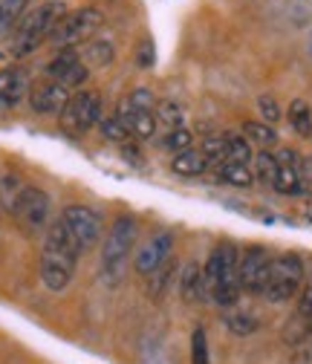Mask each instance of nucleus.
<instances>
[{
    "label": "nucleus",
    "mask_w": 312,
    "mask_h": 364,
    "mask_svg": "<svg viewBox=\"0 0 312 364\" xmlns=\"http://www.w3.org/2000/svg\"><path fill=\"white\" fill-rule=\"evenodd\" d=\"M64 15H67V6L61 4V0H47V4L29 9V12L21 18V23L15 26V35H12V55H15V58H23V55L35 53L41 43H47Z\"/></svg>",
    "instance_id": "nucleus-3"
},
{
    "label": "nucleus",
    "mask_w": 312,
    "mask_h": 364,
    "mask_svg": "<svg viewBox=\"0 0 312 364\" xmlns=\"http://www.w3.org/2000/svg\"><path fill=\"white\" fill-rule=\"evenodd\" d=\"M29 93V75L21 67L0 70V110L15 107Z\"/></svg>",
    "instance_id": "nucleus-15"
},
{
    "label": "nucleus",
    "mask_w": 312,
    "mask_h": 364,
    "mask_svg": "<svg viewBox=\"0 0 312 364\" xmlns=\"http://www.w3.org/2000/svg\"><path fill=\"white\" fill-rule=\"evenodd\" d=\"M162 145L171 151V154H183L188 148H194V133L188 127H176V130H168Z\"/></svg>",
    "instance_id": "nucleus-30"
},
{
    "label": "nucleus",
    "mask_w": 312,
    "mask_h": 364,
    "mask_svg": "<svg viewBox=\"0 0 312 364\" xmlns=\"http://www.w3.org/2000/svg\"><path fill=\"white\" fill-rule=\"evenodd\" d=\"M254 179H260V182H266V186H272L275 182V176H278V159H275V154H269V151H260V154H254Z\"/></svg>",
    "instance_id": "nucleus-29"
},
{
    "label": "nucleus",
    "mask_w": 312,
    "mask_h": 364,
    "mask_svg": "<svg viewBox=\"0 0 312 364\" xmlns=\"http://www.w3.org/2000/svg\"><path fill=\"white\" fill-rule=\"evenodd\" d=\"M191 364H208V341H205V330H194L191 336Z\"/></svg>",
    "instance_id": "nucleus-33"
},
{
    "label": "nucleus",
    "mask_w": 312,
    "mask_h": 364,
    "mask_svg": "<svg viewBox=\"0 0 312 364\" xmlns=\"http://www.w3.org/2000/svg\"><path fill=\"white\" fill-rule=\"evenodd\" d=\"M309 333H312V321H309Z\"/></svg>",
    "instance_id": "nucleus-38"
},
{
    "label": "nucleus",
    "mask_w": 312,
    "mask_h": 364,
    "mask_svg": "<svg viewBox=\"0 0 312 364\" xmlns=\"http://www.w3.org/2000/svg\"><path fill=\"white\" fill-rule=\"evenodd\" d=\"M257 110H260V119H263L266 124L281 122V105H278L272 96H260V99H257Z\"/></svg>",
    "instance_id": "nucleus-34"
},
{
    "label": "nucleus",
    "mask_w": 312,
    "mask_h": 364,
    "mask_svg": "<svg viewBox=\"0 0 312 364\" xmlns=\"http://www.w3.org/2000/svg\"><path fill=\"white\" fill-rule=\"evenodd\" d=\"M139 64L142 67H151L154 64V50H151V41L142 43V50H139Z\"/></svg>",
    "instance_id": "nucleus-36"
},
{
    "label": "nucleus",
    "mask_w": 312,
    "mask_h": 364,
    "mask_svg": "<svg viewBox=\"0 0 312 364\" xmlns=\"http://www.w3.org/2000/svg\"><path fill=\"white\" fill-rule=\"evenodd\" d=\"M102 23H104V15L96 6L72 9L55 26L50 43H55L58 50H78V47H84V43H90L96 38V32L102 29Z\"/></svg>",
    "instance_id": "nucleus-6"
},
{
    "label": "nucleus",
    "mask_w": 312,
    "mask_h": 364,
    "mask_svg": "<svg viewBox=\"0 0 312 364\" xmlns=\"http://www.w3.org/2000/svg\"><path fill=\"white\" fill-rule=\"evenodd\" d=\"M226 327H229L235 336H252V333H257V327H260V318H257L254 312H249V309H232V312L226 315Z\"/></svg>",
    "instance_id": "nucleus-25"
},
{
    "label": "nucleus",
    "mask_w": 312,
    "mask_h": 364,
    "mask_svg": "<svg viewBox=\"0 0 312 364\" xmlns=\"http://www.w3.org/2000/svg\"><path fill=\"white\" fill-rule=\"evenodd\" d=\"M29 0H0V38L9 35L26 15Z\"/></svg>",
    "instance_id": "nucleus-23"
},
{
    "label": "nucleus",
    "mask_w": 312,
    "mask_h": 364,
    "mask_svg": "<svg viewBox=\"0 0 312 364\" xmlns=\"http://www.w3.org/2000/svg\"><path fill=\"white\" fill-rule=\"evenodd\" d=\"M243 136H246L252 145H257L260 151H269V148L278 145V133H275V127H272V124H266V122H246V124H243Z\"/></svg>",
    "instance_id": "nucleus-20"
},
{
    "label": "nucleus",
    "mask_w": 312,
    "mask_h": 364,
    "mask_svg": "<svg viewBox=\"0 0 312 364\" xmlns=\"http://www.w3.org/2000/svg\"><path fill=\"white\" fill-rule=\"evenodd\" d=\"M133 243H136V220L130 214H119L102 246V275L110 287H116L124 278L130 255H133Z\"/></svg>",
    "instance_id": "nucleus-4"
},
{
    "label": "nucleus",
    "mask_w": 312,
    "mask_h": 364,
    "mask_svg": "<svg viewBox=\"0 0 312 364\" xmlns=\"http://www.w3.org/2000/svg\"><path fill=\"white\" fill-rule=\"evenodd\" d=\"M99 130H102V136H104L107 142H116V145H124V142L130 139V130H127V124H124V122H122L116 113L102 116Z\"/></svg>",
    "instance_id": "nucleus-28"
},
{
    "label": "nucleus",
    "mask_w": 312,
    "mask_h": 364,
    "mask_svg": "<svg viewBox=\"0 0 312 364\" xmlns=\"http://www.w3.org/2000/svg\"><path fill=\"white\" fill-rule=\"evenodd\" d=\"M214 171H217V179H220V182H226V186H235V188H249L252 182H254V171H252L249 165H243V162L226 159V162H220Z\"/></svg>",
    "instance_id": "nucleus-17"
},
{
    "label": "nucleus",
    "mask_w": 312,
    "mask_h": 364,
    "mask_svg": "<svg viewBox=\"0 0 312 364\" xmlns=\"http://www.w3.org/2000/svg\"><path fill=\"white\" fill-rule=\"evenodd\" d=\"M303 260L295 252H281L272 257L269 275H266V287H263V298L269 304H286L295 295H301L303 287Z\"/></svg>",
    "instance_id": "nucleus-5"
},
{
    "label": "nucleus",
    "mask_w": 312,
    "mask_h": 364,
    "mask_svg": "<svg viewBox=\"0 0 312 364\" xmlns=\"http://www.w3.org/2000/svg\"><path fill=\"white\" fill-rule=\"evenodd\" d=\"M222 139H226V159L232 162H243L249 165L254 159V151H252V142L240 133H222Z\"/></svg>",
    "instance_id": "nucleus-24"
},
{
    "label": "nucleus",
    "mask_w": 312,
    "mask_h": 364,
    "mask_svg": "<svg viewBox=\"0 0 312 364\" xmlns=\"http://www.w3.org/2000/svg\"><path fill=\"white\" fill-rule=\"evenodd\" d=\"M286 119H289V124H292V130L298 136H312V110H309L306 102L295 99L289 105V110H286Z\"/></svg>",
    "instance_id": "nucleus-26"
},
{
    "label": "nucleus",
    "mask_w": 312,
    "mask_h": 364,
    "mask_svg": "<svg viewBox=\"0 0 312 364\" xmlns=\"http://www.w3.org/2000/svg\"><path fill=\"white\" fill-rule=\"evenodd\" d=\"M23 188H26V186L21 182V176H15V173H0V208L9 211V214L15 217L18 200H21Z\"/></svg>",
    "instance_id": "nucleus-19"
},
{
    "label": "nucleus",
    "mask_w": 312,
    "mask_h": 364,
    "mask_svg": "<svg viewBox=\"0 0 312 364\" xmlns=\"http://www.w3.org/2000/svg\"><path fill=\"white\" fill-rule=\"evenodd\" d=\"M171 249H173V235H171V232H156V235L136 252V260H133V266H136L139 275L148 278L151 272H156L159 266L168 263Z\"/></svg>",
    "instance_id": "nucleus-13"
},
{
    "label": "nucleus",
    "mask_w": 312,
    "mask_h": 364,
    "mask_svg": "<svg viewBox=\"0 0 312 364\" xmlns=\"http://www.w3.org/2000/svg\"><path fill=\"white\" fill-rule=\"evenodd\" d=\"M70 99H72V90L64 87L61 81H53V78H43L29 90V107L41 116L61 113Z\"/></svg>",
    "instance_id": "nucleus-12"
},
{
    "label": "nucleus",
    "mask_w": 312,
    "mask_h": 364,
    "mask_svg": "<svg viewBox=\"0 0 312 364\" xmlns=\"http://www.w3.org/2000/svg\"><path fill=\"white\" fill-rule=\"evenodd\" d=\"M156 124L168 133V130H176V127H185V110L183 105H176V102H156Z\"/></svg>",
    "instance_id": "nucleus-22"
},
{
    "label": "nucleus",
    "mask_w": 312,
    "mask_h": 364,
    "mask_svg": "<svg viewBox=\"0 0 312 364\" xmlns=\"http://www.w3.org/2000/svg\"><path fill=\"white\" fill-rule=\"evenodd\" d=\"M203 156L208 159V168L214 165H220V162H226V139H222V136H205L203 139Z\"/></svg>",
    "instance_id": "nucleus-31"
},
{
    "label": "nucleus",
    "mask_w": 312,
    "mask_h": 364,
    "mask_svg": "<svg viewBox=\"0 0 312 364\" xmlns=\"http://www.w3.org/2000/svg\"><path fill=\"white\" fill-rule=\"evenodd\" d=\"M116 116L127 124L133 139H142L145 142V139H151V136L156 133V116H154V110L136 107L127 96H122V102L116 105Z\"/></svg>",
    "instance_id": "nucleus-14"
},
{
    "label": "nucleus",
    "mask_w": 312,
    "mask_h": 364,
    "mask_svg": "<svg viewBox=\"0 0 312 364\" xmlns=\"http://www.w3.org/2000/svg\"><path fill=\"white\" fill-rule=\"evenodd\" d=\"M180 295L194 304V301H208L205 298V284H203V266L197 260H188L180 272Z\"/></svg>",
    "instance_id": "nucleus-16"
},
{
    "label": "nucleus",
    "mask_w": 312,
    "mask_h": 364,
    "mask_svg": "<svg viewBox=\"0 0 312 364\" xmlns=\"http://www.w3.org/2000/svg\"><path fill=\"white\" fill-rule=\"evenodd\" d=\"M102 110H104L102 93H96V90H78V93H72V99L67 102V107L58 113L61 133L75 136V139L84 133H90L102 122Z\"/></svg>",
    "instance_id": "nucleus-7"
},
{
    "label": "nucleus",
    "mask_w": 312,
    "mask_h": 364,
    "mask_svg": "<svg viewBox=\"0 0 312 364\" xmlns=\"http://www.w3.org/2000/svg\"><path fill=\"white\" fill-rule=\"evenodd\" d=\"M205 298L217 306H235L240 298V249L235 243H217L203 266Z\"/></svg>",
    "instance_id": "nucleus-2"
},
{
    "label": "nucleus",
    "mask_w": 312,
    "mask_h": 364,
    "mask_svg": "<svg viewBox=\"0 0 312 364\" xmlns=\"http://www.w3.org/2000/svg\"><path fill=\"white\" fill-rule=\"evenodd\" d=\"M78 255L81 252L67 235L61 217L50 223L47 235H43V249H41V284L50 292H64L72 284Z\"/></svg>",
    "instance_id": "nucleus-1"
},
{
    "label": "nucleus",
    "mask_w": 312,
    "mask_h": 364,
    "mask_svg": "<svg viewBox=\"0 0 312 364\" xmlns=\"http://www.w3.org/2000/svg\"><path fill=\"white\" fill-rule=\"evenodd\" d=\"M272 266V252L266 246H249L240 255V289L249 295H263L266 275Z\"/></svg>",
    "instance_id": "nucleus-10"
},
{
    "label": "nucleus",
    "mask_w": 312,
    "mask_h": 364,
    "mask_svg": "<svg viewBox=\"0 0 312 364\" xmlns=\"http://www.w3.org/2000/svg\"><path fill=\"white\" fill-rule=\"evenodd\" d=\"M295 318H301L306 327H309V321H312V281L303 287V292H301V298H298V312H295Z\"/></svg>",
    "instance_id": "nucleus-35"
},
{
    "label": "nucleus",
    "mask_w": 312,
    "mask_h": 364,
    "mask_svg": "<svg viewBox=\"0 0 312 364\" xmlns=\"http://www.w3.org/2000/svg\"><path fill=\"white\" fill-rule=\"evenodd\" d=\"M272 188L284 197H298L303 191V176H301V168H286V165H278V176L272 182Z\"/></svg>",
    "instance_id": "nucleus-21"
},
{
    "label": "nucleus",
    "mask_w": 312,
    "mask_h": 364,
    "mask_svg": "<svg viewBox=\"0 0 312 364\" xmlns=\"http://www.w3.org/2000/svg\"><path fill=\"white\" fill-rule=\"evenodd\" d=\"M171 171L180 173V176H200V173L208 171V159L203 156V151L188 148V151H183V154H173Z\"/></svg>",
    "instance_id": "nucleus-18"
},
{
    "label": "nucleus",
    "mask_w": 312,
    "mask_h": 364,
    "mask_svg": "<svg viewBox=\"0 0 312 364\" xmlns=\"http://www.w3.org/2000/svg\"><path fill=\"white\" fill-rule=\"evenodd\" d=\"M306 53L312 55V35H309V41H306Z\"/></svg>",
    "instance_id": "nucleus-37"
},
{
    "label": "nucleus",
    "mask_w": 312,
    "mask_h": 364,
    "mask_svg": "<svg viewBox=\"0 0 312 364\" xmlns=\"http://www.w3.org/2000/svg\"><path fill=\"white\" fill-rule=\"evenodd\" d=\"M61 223H64L67 235L72 237V243L78 246V252L96 249L102 235H104V220L90 205H67L61 211Z\"/></svg>",
    "instance_id": "nucleus-8"
},
{
    "label": "nucleus",
    "mask_w": 312,
    "mask_h": 364,
    "mask_svg": "<svg viewBox=\"0 0 312 364\" xmlns=\"http://www.w3.org/2000/svg\"><path fill=\"white\" fill-rule=\"evenodd\" d=\"M43 75L53 78V81H61L64 87H81L87 78H90V67L84 64L81 53L78 50H58L50 64L43 67Z\"/></svg>",
    "instance_id": "nucleus-11"
},
{
    "label": "nucleus",
    "mask_w": 312,
    "mask_h": 364,
    "mask_svg": "<svg viewBox=\"0 0 312 364\" xmlns=\"http://www.w3.org/2000/svg\"><path fill=\"white\" fill-rule=\"evenodd\" d=\"M15 217L21 220V225L29 235H47L50 229V194L41 191L38 186H26L21 200H18V211Z\"/></svg>",
    "instance_id": "nucleus-9"
},
{
    "label": "nucleus",
    "mask_w": 312,
    "mask_h": 364,
    "mask_svg": "<svg viewBox=\"0 0 312 364\" xmlns=\"http://www.w3.org/2000/svg\"><path fill=\"white\" fill-rule=\"evenodd\" d=\"M171 269H173V266L165 263V266H159L156 272H151V275H148V295H151V298H159V295L165 292V287H168V281H171V275H173Z\"/></svg>",
    "instance_id": "nucleus-32"
},
{
    "label": "nucleus",
    "mask_w": 312,
    "mask_h": 364,
    "mask_svg": "<svg viewBox=\"0 0 312 364\" xmlns=\"http://www.w3.org/2000/svg\"><path fill=\"white\" fill-rule=\"evenodd\" d=\"M81 58H84V64L107 67V64L113 61V47H110V41H90V43H84Z\"/></svg>",
    "instance_id": "nucleus-27"
}]
</instances>
